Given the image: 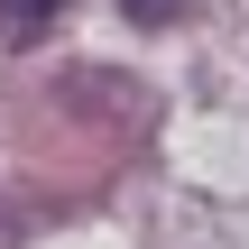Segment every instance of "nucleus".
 I'll return each mask as SVG.
<instances>
[{
    "label": "nucleus",
    "instance_id": "1",
    "mask_svg": "<svg viewBox=\"0 0 249 249\" xmlns=\"http://www.w3.org/2000/svg\"><path fill=\"white\" fill-rule=\"evenodd\" d=\"M65 9H74V0H0V37H18V46H28V37H46Z\"/></svg>",
    "mask_w": 249,
    "mask_h": 249
},
{
    "label": "nucleus",
    "instance_id": "2",
    "mask_svg": "<svg viewBox=\"0 0 249 249\" xmlns=\"http://www.w3.org/2000/svg\"><path fill=\"white\" fill-rule=\"evenodd\" d=\"M120 9H129V18H139V28H166V18H176V9H185V0H120Z\"/></svg>",
    "mask_w": 249,
    "mask_h": 249
}]
</instances>
